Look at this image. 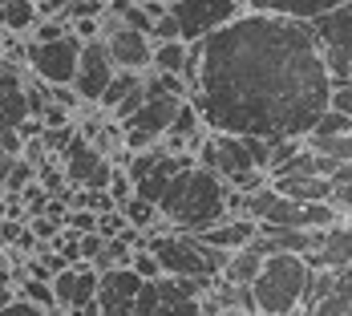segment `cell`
<instances>
[{
	"label": "cell",
	"mask_w": 352,
	"mask_h": 316,
	"mask_svg": "<svg viewBox=\"0 0 352 316\" xmlns=\"http://www.w3.org/2000/svg\"><path fill=\"white\" fill-rule=\"evenodd\" d=\"M332 85L308 21L243 12L199 41V85L190 102L214 134L283 142L312 134L332 105Z\"/></svg>",
	"instance_id": "6da1fadb"
},
{
	"label": "cell",
	"mask_w": 352,
	"mask_h": 316,
	"mask_svg": "<svg viewBox=\"0 0 352 316\" xmlns=\"http://www.w3.org/2000/svg\"><path fill=\"white\" fill-rule=\"evenodd\" d=\"M162 227L158 231H186V235H203L214 223H223L231 215V187L207 167H186L175 182L166 187V195L158 199Z\"/></svg>",
	"instance_id": "7a4b0ae2"
},
{
	"label": "cell",
	"mask_w": 352,
	"mask_h": 316,
	"mask_svg": "<svg viewBox=\"0 0 352 316\" xmlns=\"http://www.w3.org/2000/svg\"><path fill=\"white\" fill-rule=\"evenodd\" d=\"M195 162L207 167V171H214L231 191L255 195V191H263V187L272 182V171H267V162H272V142L247 138V134H214L211 130L207 142L199 146Z\"/></svg>",
	"instance_id": "3957f363"
},
{
	"label": "cell",
	"mask_w": 352,
	"mask_h": 316,
	"mask_svg": "<svg viewBox=\"0 0 352 316\" xmlns=\"http://www.w3.org/2000/svg\"><path fill=\"white\" fill-rule=\"evenodd\" d=\"M308 280H312V268L304 264V255H287V251L267 255L263 272L251 284L259 316H296L308 300Z\"/></svg>",
	"instance_id": "277c9868"
},
{
	"label": "cell",
	"mask_w": 352,
	"mask_h": 316,
	"mask_svg": "<svg viewBox=\"0 0 352 316\" xmlns=\"http://www.w3.org/2000/svg\"><path fill=\"white\" fill-rule=\"evenodd\" d=\"M166 12L178 21V36L195 45V41H207L211 33L227 29L247 8L243 0H166Z\"/></svg>",
	"instance_id": "5b68a950"
},
{
	"label": "cell",
	"mask_w": 352,
	"mask_h": 316,
	"mask_svg": "<svg viewBox=\"0 0 352 316\" xmlns=\"http://www.w3.org/2000/svg\"><path fill=\"white\" fill-rule=\"evenodd\" d=\"M29 118H33V109H29L25 70L0 57V138L8 146V154H21V150H25L21 130H25Z\"/></svg>",
	"instance_id": "8992f818"
},
{
	"label": "cell",
	"mask_w": 352,
	"mask_h": 316,
	"mask_svg": "<svg viewBox=\"0 0 352 316\" xmlns=\"http://www.w3.org/2000/svg\"><path fill=\"white\" fill-rule=\"evenodd\" d=\"M308 25H312V33L320 41V53L328 61L332 81H349L352 77V0L316 17V21H308Z\"/></svg>",
	"instance_id": "52a82bcc"
},
{
	"label": "cell",
	"mask_w": 352,
	"mask_h": 316,
	"mask_svg": "<svg viewBox=\"0 0 352 316\" xmlns=\"http://www.w3.org/2000/svg\"><path fill=\"white\" fill-rule=\"evenodd\" d=\"M81 36L65 33L57 41H29V73L45 85H73L77 61H81Z\"/></svg>",
	"instance_id": "ba28073f"
},
{
	"label": "cell",
	"mask_w": 352,
	"mask_h": 316,
	"mask_svg": "<svg viewBox=\"0 0 352 316\" xmlns=\"http://www.w3.org/2000/svg\"><path fill=\"white\" fill-rule=\"evenodd\" d=\"M102 41L118 73H154V41L138 29H126L113 12H102Z\"/></svg>",
	"instance_id": "9c48e42d"
},
{
	"label": "cell",
	"mask_w": 352,
	"mask_h": 316,
	"mask_svg": "<svg viewBox=\"0 0 352 316\" xmlns=\"http://www.w3.org/2000/svg\"><path fill=\"white\" fill-rule=\"evenodd\" d=\"M340 223V215L332 203H296L276 195V203L259 219V231H316V227H332Z\"/></svg>",
	"instance_id": "30bf717a"
},
{
	"label": "cell",
	"mask_w": 352,
	"mask_h": 316,
	"mask_svg": "<svg viewBox=\"0 0 352 316\" xmlns=\"http://www.w3.org/2000/svg\"><path fill=\"white\" fill-rule=\"evenodd\" d=\"M118 77L113 70V61H109V49L106 41L98 36V41H85L81 45V61H77V77H73V89H77V98L89 105H102L106 98L109 81Z\"/></svg>",
	"instance_id": "8fae6325"
},
{
	"label": "cell",
	"mask_w": 352,
	"mask_h": 316,
	"mask_svg": "<svg viewBox=\"0 0 352 316\" xmlns=\"http://www.w3.org/2000/svg\"><path fill=\"white\" fill-rule=\"evenodd\" d=\"M142 280L134 268H113V272H102V284H98V308L102 316H142Z\"/></svg>",
	"instance_id": "7c38bea8"
},
{
	"label": "cell",
	"mask_w": 352,
	"mask_h": 316,
	"mask_svg": "<svg viewBox=\"0 0 352 316\" xmlns=\"http://www.w3.org/2000/svg\"><path fill=\"white\" fill-rule=\"evenodd\" d=\"M98 284H102V272H98L94 264H69L65 272H57V276H53L57 313L81 316L94 300H98Z\"/></svg>",
	"instance_id": "4fadbf2b"
},
{
	"label": "cell",
	"mask_w": 352,
	"mask_h": 316,
	"mask_svg": "<svg viewBox=\"0 0 352 316\" xmlns=\"http://www.w3.org/2000/svg\"><path fill=\"white\" fill-rule=\"evenodd\" d=\"M304 264H308L312 272H340V268H352V223L349 219L324 227L316 251H312Z\"/></svg>",
	"instance_id": "5bb4252c"
},
{
	"label": "cell",
	"mask_w": 352,
	"mask_h": 316,
	"mask_svg": "<svg viewBox=\"0 0 352 316\" xmlns=\"http://www.w3.org/2000/svg\"><path fill=\"white\" fill-rule=\"evenodd\" d=\"M340 4L349 0H243L247 12H267V17H287V21H316Z\"/></svg>",
	"instance_id": "9a60e30c"
},
{
	"label": "cell",
	"mask_w": 352,
	"mask_h": 316,
	"mask_svg": "<svg viewBox=\"0 0 352 316\" xmlns=\"http://www.w3.org/2000/svg\"><path fill=\"white\" fill-rule=\"evenodd\" d=\"M259 235V223L247 219V215H227L223 223H214L211 231H203L199 240L207 247H219V251H239V247H251Z\"/></svg>",
	"instance_id": "2e32d148"
},
{
	"label": "cell",
	"mask_w": 352,
	"mask_h": 316,
	"mask_svg": "<svg viewBox=\"0 0 352 316\" xmlns=\"http://www.w3.org/2000/svg\"><path fill=\"white\" fill-rule=\"evenodd\" d=\"M272 187L280 191L283 199L296 203H328L332 199V178H308V175H276Z\"/></svg>",
	"instance_id": "e0dca14e"
},
{
	"label": "cell",
	"mask_w": 352,
	"mask_h": 316,
	"mask_svg": "<svg viewBox=\"0 0 352 316\" xmlns=\"http://www.w3.org/2000/svg\"><path fill=\"white\" fill-rule=\"evenodd\" d=\"M263 251H255V247H239V251H231L227 255V264H223V272H219V280H231V284H255V276L263 272Z\"/></svg>",
	"instance_id": "ac0fdd59"
},
{
	"label": "cell",
	"mask_w": 352,
	"mask_h": 316,
	"mask_svg": "<svg viewBox=\"0 0 352 316\" xmlns=\"http://www.w3.org/2000/svg\"><path fill=\"white\" fill-rule=\"evenodd\" d=\"M41 12H36L33 0H0V29L8 36H25L36 29Z\"/></svg>",
	"instance_id": "d6986e66"
},
{
	"label": "cell",
	"mask_w": 352,
	"mask_h": 316,
	"mask_svg": "<svg viewBox=\"0 0 352 316\" xmlns=\"http://www.w3.org/2000/svg\"><path fill=\"white\" fill-rule=\"evenodd\" d=\"M106 8L126 25V29H138V33H146L150 41H154V25H158V17L150 12L146 0H109Z\"/></svg>",
	"instance_id": "ffe728a7"
},
{
	"label": "cell",
	"mask_w": 352,
	"mask_h": 316,
	"mask_svg": "<svg viewBox=\"0 0 352 316\" xmlns=\"http://www.w3.org/2000/svg\"><path fill=\"white\" fill-rule=\"evenodd\" d=\"M186 53H190L186 41H158L154 45V73L158 77H182L186 73Z\"/></svg>",
	"instance_id": "44dd1931"
},
{
	"label": "cell",
	"mask_w": 352,
	"mask_h": 316,
	"mask_svg": "<svg viewBox=\"0 0 352 316\" xmlns=\"http://www.w3.org/2000/svg\"><path fill=\"white\" fill-rule=\"evenodd\" d=\"M16 296L21 300H29V304H36V308H53L57 313V296H53V280H36V276H21L16 280Z\"/></svg>",
	"instance_id": "7402d4cb"
},
{
	"label": "cell",
	"mask_w": 352,
	"mask_h": 316,
	"mask_svg": "<svg viewBox=\"0 0 352 316\" xmlns=\"http://www.w3.org/2000/svg\"><path fill=\"white\" fill-rule=\"evenodd\" d=\"M316 154H324V158H332L336 167H344V162H352V134H336V138H304Z\"/></svg>",
	"instance_id": "603a6c76"
},
{
	"label": "cell",
	"mask_w": 352,
	"mask_h": 316,
	"mask_svg": "<svg viewBox=\"0 0 352 316\" xmlns=\"http://www.w3.org/2000/svg\"><path fill=\"white\" fill-rule=\"evenodd\" d=\"M336 134H352V118L328 105V109L320 114V122L312 126V134H308V138H336Z\"/></svg>",
	"instance_id": "cb8c5ba5"
},
{
	"label": "cell",
	"mask_w": 352,
	"mask_h": 316,
	"mask_svg": "<svg viewBox=\"0 0 352 316\" xmlns=\"http://www.w3.org/2000/svg\"><path fill=\"white\" fill-rule=\"evenodd\" d=\"M142 77H146V73H118V77L109 81L106 98H102V109H109V114H113V109H118V102H122L126 94H134V89L142 85Z\"/></svg>",
	"instance_id": "d4e9b609"
},
{
	"label": "cell",
	"mask_w": 352,
	"mask_h": 316,
	"mask_svg": "<svg viewBox=\"0 0 352 316\" xmlns=\"http://www.w3.org/2000/svg\"><path fill=\"white\" fill-rule=\"evenodd\" d=\"M154 316H207V313H203V300H186V296H166L162 292V304L154 308Z\"/></svg>",
	"instance_id": "484cf974"
},
{
	"label": "cell",
	"mask_w": 352,
	"mask_h": 316,
	"mask_svg": "<svg viewBox=\"0 0 352 316\" xmlns=\"http://www.w3.org/2000/svg\"><path fill=\"white\" fill-rule=\"evenodd\" d=\"M130 268L138 272L142 280H162V264H158V255H154L146 244H142L134 255H130Z\"/></svg>",
	"instance_id": "4316f807"
},
{
	"label": "cell",
	"mask_w": 352,
	"mask_h": 316,
	"mask_svg": "<svg viewBox=\"0 0 352 316\" xmlns=\"http://www.w3.org/2000/svg\"><path fill=\"white\" fill-rule=\"evenodd\" d=\"M61 227H65V223H57L53 215H33V219H29V231H33L41 244H53V240L61 235Z\"/></svg>",
	"instance_id": "83f0119b"
},
{
	"label": "cell",
	"mask_w": 352,
	"mask_h": 316,
	"mask_svg": "<svg viewBox=\"0 0 352 316\" xmlns=\"http://www.w3.org/2000/svg\"><path fill=\"white\" fill-rule=\"evenodd\" d=\"M106 191H109V199H113L118 207H122L126 199H134V178H130V171H113V178H109Z\"/></svg>",
	"instance_id": "f1b7e54d"
},
{
	"label": "cell",
	"mask_w": 352,
	"mask_h": 316,
	"mask_svg": "<svg viewBox=\"0 0 352 316\" xmlns=\"http://www.w3.org/2000/svg\"><path fill=\"white\" fill-rule=\"evenodd\" d=\"M332 109H340V114H349L352 118V77L332 85Z\"/></svg>",
	"instance_id": "f546056e"
},
{
	"label": "cell",
	"mask_w": 352,
	"mask_h": 316,
	"mask_svg": "<svg viewBox=\"0 0 352 316\" xmlns=\"http://www.w3.org/2000/svg\"><path fill=\"white\" fill-rule=\"evenodd\" d=\"M0 316H61V313H53V308H36V304H29V300H21V296H16V300H12Z\"/></svg>",
	"instance_id": "4dcf8cb0"
},
{
	"label": "cell",
	"mask_w": 352,
	"mask_h": 316,
	"mask_svg": "<svg viewBox=\"0 0 352 316\" xmlns=\"http://www.w3.org/2000/svg\"><path fill=\"white\" fill-rule=\"evenodd\" d=\"M16 300V284H0V313Z\"/></svg>",
	"instance_id": "1f68e13d"
},
{
	"label": "cell",
	"mask_w": 352,
	"mask_h": 316,
	"mask_svg": "<svg viewBox=\"0 0 352 316\" xmlns=\"http://www.w3.org/2000/svg\"><path fill=\"white\" fill-rule=\"evenodd\" d=\"M332 178H336V182H352V162H344V167H340Z\"/></svg>",
	"instance_id": "d6a6232c"
},
{
	"label": "cell",
	"mask_w": 352,
	"mask_h": 316,
	"mask_svg": "<svg viewBox=\"0 0 352 316\" xmlns=\"http://www.w3.org/2000/svg\"><path fill=\"white\" fill-rule=\"evenodd\" d=\"M4 219H8V199L0 195V223H4Z\"/></svg>",
	"instance_id": "836d02e7"
},
{
	"label": "cell",
	"mask_w": 352,
	"mask_h": 316,
	"mask_svg": "<svg viewBox=\"0 0 352 316\" xmlns=\"http://www.w3.org/2000/svg\"><path fill=\"white\" fill-rule=\"evenodd\" d=\"M4 158H8V146H4V138H0V162H4Z\"/></svg>",
	"instance_id": "e575fe53"
},
{
	"label": "cell",
	"mask_w": 352,
	"mask_h": 316,
	"mask_svg": "<svg viewBox=\"0 0 352 316\" xmlns=\"http://www.w3.org/2000/svg\"><path fill=\"white\" fill-rule=\"evenodd\" d=\"M4 36H8V33H4V29H0V49H4Z\"/></svg>",
	"instance_id": "d590c367"
},
{
	"label": "cell",
	"mask_w": 352,
	"mask_h": 316,
	"mask_svg": "<svg viewBox=\"0 0 352 316\" xmlns=\"http://www.w3.org/2000/svg\"><path fill=\"white\" fill-rule=\"evenodd\" d=\"M0 195H4V182H0Z\"/></svg>",
	"instance_id": "8d00e7d4"
},
{
	"label": "cell",
	"mask_w": 352,
	"mask_h": 316,
	"mask_svg": "<svg viewBox=\"0 0 352 316\" xmlns=\"http://www.w3.org/2000/svg\"><path fill=\"white\" fill-rule=\"evenodd\" d=\"M162 4H166V0H162Z\"/></svg>",
	"instance_id": "74e56055"
}]
</instances>
